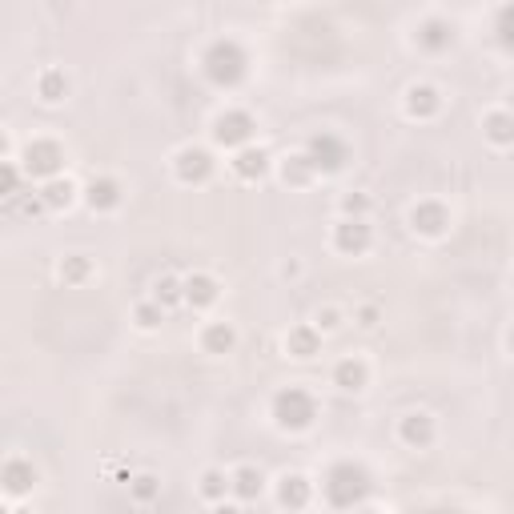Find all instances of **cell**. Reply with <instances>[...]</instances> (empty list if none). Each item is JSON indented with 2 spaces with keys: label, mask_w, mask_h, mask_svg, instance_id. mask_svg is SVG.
<instances>
[{
  "label": "cell",
  "mask_w": 514,
  "mask_h": 514,
  "mask_svg": "<svg viewBox=\"0 0 514 514\" xmlns=\"http://www.w3.org/2000/svg\"><path fill=\"white\" fill-rule=\"evenodd\" d=\"M149 298L161 302L165 310L185 306V278H181V274H157L153 286H149Z\"/></svg>",
  "instance_id": "cell-28"
},
{
  "label": "cell",
  "mask_w": 514,
  "mask_h": 514,
  "mask_svg": "<svg viewBox=\"0 0 514 514\" xmlns=\"http://www.w3.org/2000/svg\"><path fill=\"white\" fill-rule=\"evenodd\" d=\"M506 109H510V113H514V89H510V93H506Z\"/></svg>",
  "instance_id": "cell-39"
},
{
  "label": "cell",
  "mask_w": 514,
  "mask_h": 514,
  "mask_svg": "<svg viewBox=\"0 0 514 514\" xmlns=\"http://www.w3.org/2000/svg\"><path fill=\"white\" fill-rule=\"evenodd\" d=\"M201 77H205L213 89H225V93L241 89L245 77H249V53H245V45L233 41V37L209 41L205 53H201Z\"/></svg>",
  "instance_id": "cell-2"
},
{
  "label": "cell",
  "mask_w": 514,
  "mask_h": 514,
  "mask_svg": "<svg viewBox=\"0 0 514 514\" xmlns=\"http://www.w3.org/2000/svg\"><path fill=\"white\" fill-rule=\"evenodd\" d=\"M318 414H322V406H318V398H314V390H306V386H282L274 398H270V418H274V426L282 430V434H306V430H314V422H318Z\"/></svg>",
  "instance_id": "cell-3"
},
{
  "label": "cell",
  "mask_w": 514,
  "mask_h": 514,
  "mask_svg": "<svg viewBox=\"0 0 514 514\" xmlns=\"http://www.w3.org/2000/svg\"><path fill=\"white\" fill-rule=\"evenodd\" d=\"M286 5H294V0H286Z\"/></svg>",
  "instance_id": "cell-40"
},
{
  "label": "cell",
  "mask_w": 514,
  "mask_h": 514,
  "mask_svg": "<svg viewBox=\"0 0 514 514\" xmlns=\"http://www.w3.org/2000/svg\"><path fill=\"white\" fill-rule=\"evenodd\" d=\"M314 326L330 338V334H338V330L346 326V310H342V306H322V310L314 314Z\"/></svg>",
  "instance_id": "cell-33"
},
{
  "label": "cell",
  "mask_w": 514,
  "mask_h": 514,
  "mask_svg": "<svg viewBox=\"0 0 514 514\" xmlns=\"http://www.w3.org/2000/svg\"><path fill=\"white\" fill-rule=\"evenodd\" d=\"M21 153H17V141H13V133L5 129V133H0V161H17Z\"/></svg>",
  "instance_id": "cell-36"
},
{
  "label": "cell",
  "mask_w": 514,
  "mask_h": 514,
  "mask_svg": "<svg viewBox=\"0 0 514 514\" xmlns=\"http://www.w3.org/2000/svg\"><path fill=\"white\" fill-rule=\"evenodd\" d=\"M370 209H374V197L362 193V189H350L338 201V217H370Z\"/></svg>",
  "instance_id": "cell-32"
},
{
  "label": "cell",
  "mask_w": 514,
  "mask_h": 514,
  "mask_svg": "<svg viewBox=\"0 0 514 514\" xmlns=\"http://www.w3.org/2000/svg\"><path fill=\"white\" fill-rule=\"evenodd\" d=\"M197 498H201L205 506H237L229 470H221V466H205V470L197 474Z\"/></svg>",
  "instance_id": "cell-20"
},
{
  "label": "cell",
  "mask_w": 514,
  "mask_h": 514,
  "mask_svg": "<svg viewBox=\"0 0 514 514\" xmlns=\"http://www.w3.org/2000/svg\"><path fill=\"white\" fill-rule=\"evenodd\" d=\"M274 173H278V181L286 185V189H310L322 173L314 169V161L306 157V149L302 153H290V157H282L278 165H274Z\"/></svg>",
  "instance_id": "cell-23"
},
{
  "label": "cell",
  "mask_w": 514,
  "mask_h": 514,
  "mask_svg": "<svg viewBox=\"0 0 514 514\" xmlns=\"http://www.w3.org/2000/svg\"><path fill=\"white\" fill-rule=\"evenodd\" d=\"M81 201H85V209L97 213V217L117 213L121 201H125V185H121L113 173H97V177H89V181L81 185Z\"/></svg>",
  "instance_id": "cell-12"
},
{
  "label": "cell",
  "mask_w": 514,
  "mask_h": 514,
  "mask_svg": "<svg viewBox=\"0 0 514 514\" xmlns=\"http://www.w3.org/2000/svg\"><path fill=\"white\" fill-rule=\"evenodd\" d=\"M21 169L29 173V181L33 185H41V181H49V177H57V173H65V161H69V153H65V145L57 141V137H33V141H25V149H21Z\"/></svg>",
  "instance_id": "cell-5"
},
{
  "label": "cell",
  "mask_w": 514,
  "mask_h": 514,
  "mask_svg": "<svg viewBox=\"0 0 514 514\" xmlns=\"http://www.w3.org/2000/svg\"><path fill=\"white\" fill-rule=\"evenodd\" d=\"M394 434H398V442L406 450H430L438 442V418L430 410H406L398 418V430Z\"/></svg>",
  "instance_id": "cell-14"
},
{
  "label": "cell",
  "mask_w": 514,
  "mask_h": 514,
  "mask_svg": "<svg viewBox=\"0 0 514 514\" xmlns=\"http://www.w3.org/2000/svg\"><path fill=\"white\" fill-rule=\"evenodd\" d=\"M69 93H73V81H69L65 69L49 65V69L37 73V101H41V105H65Z\"/></svg>",
  "instance_id": "cell-27"
},
{
  "label": "cell",
  "mask_w": 514,
  "mask_h": 514,
  "mask_svg": "<svg viewBox=\"0 0 514 514\" xmlns=\"http://www.w3.org/2000/svg\"><path fill=\"white\" fill-rule=\"evenodd\" d=\"M378 322H382V306L362 302V306L354 310V326H362V330H378Z\"/></svg>",
  "instance_id": "cell-34"
},
{
  "label": "cell",
  "mask_w": 514,
  "mask_h": 514,
  "mask_svg": "<svg viewBox=\"0 0 514 514\" xmlns=\"http://www.w3.org/2000/svg\"><path fill=\"white\" fill-rule=\"evenodd\" d=\"M330 249L338 257H366L374 249V225L370 217H338L330 229Z\"/></svg>",
  "instance_id": "cell-8"
},
{
  "label": "cell",
  "mask_w": 514,
  "mask_h": 514,
  "mask_svg": "<svg viewBox=\"0 0 514 514\" xmlns=\"http://www.w3.org/2000/svg\"><path fill=\"white\" fill-rule=\"evenodd\" d=\"M330 382H334L342 394H362V390L370 386V362H366L362 354H346V358L334 362Z\"/></svg>",
  "instance_id": "cell-21"
},
{
  "label": "cell",
  "mask_w": 514,
  "mask_h": 514,
  "mask_svg": "<svg viewBox=\"0 0 514 514\" xmlns=\"http://www.w3.org/2000/svg\"><path fill=\"white\" fill-rule=\"evenodd\" d=\"M406 225H410V233H414V237H422V241H442V237L454 229V213H450V205H446V201H438V197H422V201H414V205H410Z\"/></svg>",
  "instance_id": "cell-7"
},
{
  "label": "cell",
  "mask_w": 514,
  "mask_h": 514,
  "mask_svg": "<svg viewBox=\"0 0 514 514\" xmlns=\"http://www.w3.org/2000/svg\"><path fill=\"white\" fill-rule=\"evenodd\" d=\"M57 278L69 286V290H81V286H89L93 278H97V262L89 253H65L61 262H57Z\"/></svg>",
  "instance_id": "cell-26"
},
{
  "label": "cell",
  "mask_w": 514,
  "mask_h": 514,
  "mask_svg": "<svg viewBox=\"0 0 514 514\" xmlns=\"http://www.w3.org/2000/svg\"><path fill=\"white\" fill-rule=\"evenodd\" d=\"M25 181H29V173L21 169V161H0V197H5V201H17L25 193L21 189Z\"/></svg>",
  "instance_id": "cell-31"
},
{
  "label": "cell",
  "mask_w": 514,
  "mask_h": 514,
  "mask_svg": "<svg viewBox=\"0 0 514 514\" xmlns=\"http://www.w3.org/2000/svg\"><path fill=\"white\" fill-rule=\"evenodd\" d=\"M221 302V282L209 274V270H193L185 274V310L193 314H205Z\"/></svg>",
  "instance_id": "cell-18"
},
{
  "label": "cell",
  "mask_w": 514,
  "mask_h": 514,
  "mask_svg": "<svg viewBox=\"0 0 514 514\" xmlns=\"http://www.w3.org/2000/svg\"><path fill=\"white\" fill-rule=\"evenodd\" d=\"M498 37H502L506 49H514V5L502 9V17H498Z\"/></svg>",
  "instance_id": "cell-35"
},
{
  "label": "cell",
  "mask_w": 514,
  "mask_h": 514,
  "mask_svg": "<svg viewBox=\"0 0 514 514\" xmlns=\"http://www.w3.org/2000/svg\"><path fill=\"white\" fill-rule=\"evenodd\" d=\"M169 169H173V181L185 185V189H197V185H209L213 173H217V157L209 145H181L173 157H169Z\"/></svg>",
  "instance_id": "cell-6"
},
{
  "label": "cell",
  "mask_w": 514,
  "mask_h": 514,
  "mask_svg": "<svg viewBox=\"0 0 514 514\" xmlns=\"http://www.w3.org/2000/svg\"><path fill=\"white\" fill-rule=\"evenodd\" d=\"M274 153L270 149H262V145H241V149H233L229 153V173L241 181V185H257V181H266L270 173H274Z\"/></svg>",
  "instance_id": "cell-10"
},
{
  "label": "cell",
  "mask_w": 514,
  "mask_h": 514,
  "mask_svg": "<svg viewBox=\"0 0 514 514\" xmlns=\"http://www.w3.org/2000/svg\"><path fill=\"white\" fill-rule=\"evenodd\" d=\"M442 109H446V97H442V89H438V85H430V81H414V85H406V93H402V113H406L410 121L430 125V121H438V117H442Z\"/></svg>",
  "instance_id": "cell-11"
},
{
  "label": "cell",
  "mask_w": 514,
  "mask_h": 514,
  "mask_svg": "<svg viewBox=\"0 0 514 514\" xmlns=\"http://www.w3.org/2000/svg\"><path fill=\"white\" fill-rule=\"evenodd\" d=\"M314 494H318V486H314V478L302 474V470H282V474L274 478V502H278L282 510H306V506L314 502Z\"/></svg>",
  "instance_id": "cell-15"
},
{
  "label": "cell",
  "mask_w": 514,
  "mask_h": 514,
  "mask_svg": "<svg viewBox=\"0 0 514 514\" xmlns=\"http://www.w3.org/2000/svg\"><path fill=\"white\" fill-rule=\"evenodd\" d=\"M37 482H41V470L33 466V458L9 454L5 462H0V494H5L9 506L21 502V498H29L37 490Z\"/></svg>",
  "instance_id": "cell-9"
},
{
  "label": "cell",
  "mask_w": 514,
  "mask_h": 514,
  "mask_svg": "<svg viewBox=\"0 0 514 514\" xmlns=\"http://www.w3.org/2000/svg\"><path fill=\"white\" fill-rule=\"evenodd\" d=\"M237 342H241V338H237V326L225 322V318H213V322H205V326L197 330V346H201V354H209V358L233 354Z\"/></svg>",
  "instance_id": "cell-19"
},
{
  "label": "cell",
  "mask_w": 514,
  "mask_h": 514,
  "mask_svg": "<svg viewBox=\"0 0 514 514\" xmlns=\"http://www.w3.org/2000/svg\"><path fill=\"white\" fill-rule=\"evenodd\" d=\"M209 141H213V149H225V153H233L241 145H253L257 141V117L249 109H237V105L221 109L209 125Z\"/></svg>",
  "instance_id": "cell-4"
},
{
  "label": "cell",
  "mask_w": 514,
  "mask_h": 514,
  "mask_svg": "<svg viewBox=\"0 0 514 514\" xmlns=\"http://www.w3.org/2000/svg\"><path fill=\"white\" fill-rule=\"evenodd\" d=\"M306 157L314 161V169H318L322 177H334V173H342V169H346V161H350V145H346L342 137H334V133H318V137H310V141H306Z\"/></svg>",
  "instance_id": "cell-13"
},
{
  "label": "cell",
  "mask_w": 514,
  "mask_h": 514,
  "mask_svg": "<svg viewBox=\"0 0 514 514\" xmlns=\"http://www.w3.org/2000/svg\"><path fill=\"white\" fill-rule=\"evenodd\" d=\"M278 274H282L286 282H294V278H302V262H298V257H286V262L278 266Z\"/></svg>",
  "instance_id": "cell-37"
},
{
  "label": "cell",
  "mask_w": 514,
  "mask_h": 514,
  "mask_svg": "<svg viewBox=\"0 0 514 514\" xmlns=\"http://www.w3.org/2000/svg\"><path fill=\"white\" fill-rule=\"evenodd\" d=\"M322 342H326V334H322L314 322H298V326L286 330L282 350H286V358H294V362H314V358L322 354Z\"/></svg>",
  "instance_id": "cell-17"
},
{
  "label": "cell",
  "mask_w": 514,
  "mask_h": 514,
  "mask_svg": "<svg viewBox=\"0 0 514 514\" xmlns=\"http://www.w3.org/2000/svg\"><path fill=\"white\" fill-rule=\"evenodd\" d=\"M129 498H133V506H153V502H161V478L153 474V470H141V474H129Z\"/></svg>",
  "instance_id": "cell-29"
},
{
  "label": "cell",
  "mask_w": 514,
  "mask_h": 514,
  "mask_svg": "<svg viewBox=\"0 0 514 514\" xmlns=\"http://www.w3.org/2000/svg\"><path fill=\"white\" fill-rule=\"evenodd\" d=\"M229 478H233V498H237V506H253L257 498L266 494V486H274L257 462H237V466L229 470Z\"/></svg>",
  "instance_id": "cell-16"
},
{
  "label": "cell",
  "mask_w": 514,
  "mask_h": 514,
  "mask_svg": "<svg viewBox=\"0 0 514 514\" xmlns=\"http://www.w3.org/2000/svg\"><path fill=\"white\" fill-rule=\"evenodd\" d=\"M165 306L161 302H153V298H141L137 306H133V326L141 330V334H153V330H161L165 326Z\"/></svg>",
  "instance_id": "cell-30"
},
{
  "label": "cell",
  "mask_w": 514,
  "mask_h": 514,
  "mask_svg": "<svg viewBox=\"0 0 514 514\" xmlns=\"http://www.w3.org/2000/svg\"><path fill=\"white\" fill-rule=\"evenodd\" d=\"M506 350H510V354H514V326H510V330H506Z\"/></svg>",
  "instance_id": "cell-38"
},
{
  "label": "cell",
  "mask_w": 514,
  "mask_h": 514,
  "mask_svg": "<svg viewBox=\"0 0 514 514\" xmlns=\"http://www.w3.org/2000/svg\"><path fill=\"white\" fill-rule=\"evenodd\" d=\"M322 502L330 510H362L370 502V470L354 458H338L322 474Z\"/></svg>",
  "instance_id": "cell-1"
},
{
  "label": "cell",
  "mask_w": 514,
  "mask_h": 514,
  "mask_svg": "<svg viewBox=\"0 0 514 514\" xmlns=\"http://www.w3.org/2000/svg\"><path fill=\"white\" fill-rule=\"evenodd\" d=\"M414 45L430 57H442L450 45H454V25L442 21V17H426L418 29H414Z\"/></svg>",
  "instance_id": "cell-22"
},
{
  "label": "cell",
  "mask_w": 514,
  "mask_h": 514,
  "mask_svg": "<svg viewBox=\"0 0 514 514\" xmlns=\"http://www.w3.org/2000/svg\"><path fill=\"white\" fill-rule=\"evenodd\" d=\"M41 189V197H45V205H49V213H69L77 201H81V185L69 177V173H57V177H49V181H41L37 185Z\"/></svg>",
  "instance_id": "cell-24"
},
{
  "label": "cell",
  "mask_w": 514,
  "mask_h": 514,
  "mask_svg": "<svg viewBox=\"0 0 514 514\" xmlns=\"http://www.w3.org/2000/svg\"><path fill=\"white\" fill-rule=\"evenodd\" d=\"M482 137H486V145H494V149H514V113H510L506 105L486 109V113H482Z\"/></svg>",
  "instance_id": "cell-25"
}]
</instances>
